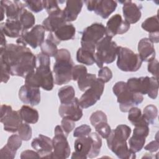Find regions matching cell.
Listing matches in <instances>:
<instances>
[{"instance_id": "cell-1", "label": "cell", "mask_w": 159, "mask_h": 159, "mask_svg": "<svg viewBox=\"0 0 159 159\" xmlns=\"http://www.w3.org/2000/svg\"><path fill=\"white\" fill-rule=\"evenodd\" d=\"M0 50V60L7 66L11 75L25 78L35 71L36 57L26 46L9 43Z\"/></svg>"}, {"instance_id": "cell-2", "label": "cell", "mask_w": 159, "mask_h": 159, "mask_svg": "<svg viewBox=\"0 0 159 159\" xmlns=\"http://www.w3.org/2000/svg\"><path fill=\"white\" fill-rule=\"evenodd\" d=\"M131 134V129L127 125L121 124L111 130L107 139L108 148L120 159H134L136 158L135 153L129 148L127 140Z\"/></svg>"}, {"instance_id": "cell-3", "label": "cell", "mask_w": 159, "mask_h": 159, "mask_svg": "<svg viewBox=\"0 0 159 159\" xmlns=\"http://www.w3.org/2000/svg\"><path fill=\"white\" fill-rule=\"evenodd\" d=\"M55 62L53 67L55 75L54 83L57 85L65 84L72 80V69L74 63L70 52L65 48L59 49L54 57Z\"/></svg>"}, {"instance_id": "cell-4", "label": "cell", "mask_w": 159, "mask_h": 159, "mask_svg": "<svg viewBox=\"0 0 159 159\" xmlns=\"http://www.w3.org/2000/svg\"><path fill=\"white\" fill-rule=\"evenodd\" d=\"M112 91L117 98L120 110L123 112H128L132 107L142 102V94L131 91L124 81L117 82L112 88Z\"/></svg>"}, {"instance_id": "cell-5", "label": "cell", "mask_w": 159, "mask_h": 159, "mask_svg": "<svg viewBox=\"0 0 159 159\" xmlns=\"http://www.w3.org/2000/svg\"><path fill=\"white\" fill-rule=\"evenodd\" d=\"M112 39V37L105 35L96 46L94 60L100 68L104 63L109 64L116 60L119 46Z\"/></svg>"}, {"instance_id": "cell-6", "label": "cell", "mask_w": 159, "mask_h": 159, "mask_svg": "<svg viewBox=\"0 0 159 159\" xmlns=\"http://www.w3.org/2000/svg\"><path fill=\"white\" fill-rule=\"evenodd\" d=\"M127 88L132 92L141 94H148V96L155 99L158 96V83L155 77L131 78L126 82Z\"/></svg>"}, {"instance_id": "cell-7", "label": "cell", "mask_w": 159, "mask_h": 159, "mask_svg": "<svg viewBox=\"0 0 159 159\" xmlns=\"http://www.w3.org/2000/svg\"><path fill=\"white\" fill-rule=\"evenodd\" d=\"M35 74L40 87L46 91H51L54 86V78L50 70V57L40 52L36 57Z\"/></svg>"}, {"instance_id": "cell-8", "label": "cell", "mask_w": 159, "mask_h": 159, "mask_svg": "<svg viewBox=\"0 0 159 159\" xmlns=\"http://www.w3.org/2000/svg\"><path fill=\"white\" fill-rule=\"evenodd\" d=\"M117 56V66L122 71H136L141 67L143 62L139 54L127 47H119Z\"/></svg>"}, {"instance_id": "cell-9", "label": "cell", "mask_w": 159, "mask_h": 159, "mask_svg": "<svg viewBox=\"0 0 159 159\" xmlns=\"http://www.w3.org/2000/svg\"><path fill=\"white\" fill-rule=\"evenodd\" d=\"M106 35V28L101 23H94L84 29L81 39V47L94 53L97 43Z\"/></svg>"}, {"instance_id": "cell-10", "label": "cell", "mask_w": 159, "mask_h": 159, "mask_svg": "<svg viewBox=\"0 0 159 159\" xmlns=\"http://www.w3.org/2000/svg\"><path fill=\"white\" fill-rule=\"evenodd\" d=\"M55 136L52 139L53 152L51 158L65 159L70 154V147L67 141V136L63 132L60 125L55 128Z\"/></svg>"}, {"instance_id": "cell-11", "label": "cell", "mask_w": 159, "mask_h": 159, "mask_svg": "<svg viewBox=\"0 0 159 159\" xmlns=\"http://www.w3.org/2000/svg\"><path fill=\"white\" fill-rule=\"evenodd\" d=\"M0 121L4 125V130L11 133L17 132L22 123L19 111H12L11 106L6 104L1 106Z\"/></svg>"}, {"instance_id": "cell-12", "label": "cell", "mask_w": 159, "mask_h": 159, "mask_svg": "<svg viewBox=\"0 0 159 159\" xmlns=\"http://www.w3.org/2000/svg\"><path fill=\"white\" fill-rule=\"evenodd\" d=\"M104 82L99 78H96L89 88L86 89L79 99L81 108L86 109L100 99L104 89Z\"/></svg>"}, {"instance_id": "cell-13", "label": "cell", "mask_w": 159, "mask_h": 159, "mask_svg": "<svg viewBox=\"0 0 159 159\" xmlns=\"http://www.w3.org/2000/svg\"><path fill=\"white\" fill-rule=\"evenodd\" d=\"M45 32V29L42 25H36L30 31H24L16 43L24 46L29 45L32 48H36L43 42Z\"/></svg>"}, {"instance_id": "cell-14", "label": "cell", "mask_w": 159, "mask_h": 159, "mask_svg": "<svg viewBox=\"0 0 159 159\" xmlns=\"http://www.w3.org/2000/svg\"><path fill=\"white\" fill-rule=\"evenodd\" d=\"M89 11H94L102 19H107L117 7V2L112 0H89L84 1Z\"/></svg>"}, {"instance_id": "cell-15", "label": "cell", "mask_w": 159, "mask_h": 159, "mask_svg": "<svg viewBox=\"0 0 159 159\" xmlns=\"http://www.w3.org/2000/svg\"><path fill=\"white\" fill-rule=\"evenodd\" d=\"M106 28V35L113 37L117 34H123L130 29V24L122 20L120 14H116L112 16L107 22Z\"/></svg>"}, {"instance_id": "cell-16", "label": "cell", "mask_w": 159, "mask_h": 159, "mask_svg": "<svg viewBox=\"0 0 159 159\" xmlns=\"http://www.w3.org/2000/svg\"><path fill=\"white\" fill-rule=\"evenodd\" d=\"M58 113L62 118H68L75 122L78 121L83 116V111L80 105L79 99L75 98L67 104H61L58 109Z\"/></svg>"}, {"instance_id": "cell-17", "label": "cell", "mask_w": 159, "mask_h": 159, "mask_svg": "<svg viewBox=\"0 0 159 159\" xmlns=\"http://www.w3.org/2000/svg\"><path fill=\"white\" fill-rule=\"evenodd\" d=\"M32 147L39 154L40 158H51L53 152L52 140L47 136L40 134L31 142Z\"/></svg>"}, {"instance_id": "cell-18", "label": "cell", "mask_w": 159, "mask_h": 159, "mask_svg": "<svg viewBox=\"0 0 159 159\" xmlns=\"http://www.w3.org/2000/svg\"><path fill=\"white\" fill-rule=\"evenodd\" d=\"M19 98L24 104L32 106L38 105L40 102V91L39 88L24 84L19 90Z\"/></svg>"}, {"instance_id": "cell-19", "label": "cell", "mask_w": 159, "mask_h": 159, "mask_svg": "<svg viewBox=\"0 0 159 159\" xmlns=\"http://www.w3.org/2000/svg\"><path fill=\"white\" fill-rule=\"evenodd\" d=\"M92 138L89 135L78 137L75 141V152L71 155L72 159H86L91 148Z\"/></svg>"}, {"instance_id": "cell-20", "label": "cell", "mask_w": 159, "mask_h": 159, "mask_svg": "<svg viewBox=\"0 0 159 159\" xmlns=\"http://www.w3.org/2000/svg\"><path fill=\"white\" fill-rule=\"evenodd\" d=\"M120 2L123 4L122 12L125 20L129 24L137 22L141 18L142 6L137 5L132 1H124Z\"/></svg>"}, {"instance_id": "cell-21", "label": "cell", "mask_w": 159, "mask_h": 159, "mask_svg": "<svg viewBox=\"0 0 159 159\" xmlns=\"http://www.w3.org/2000/svg\"><path fill=\"white\" fill-rule=\"evenodd\" d=\"M4 10L7 19L19 20V17L25 4L23 1H1L0 2Z\"/></svg>"}, {"instance_id": "cell-22", "label": "cell", "mask_w": 159, "mask_h": 159, "mask_svg": "<svg viewBox=\"0 0 159 159\" xmlns=\"http://www.w3.org/2000/svg\"><path fill=\"white\" fill-rule=\"evenodd\" d=\"M1 32L11 38L20 37L24 32L19 20L7 19L5 22L0 24Z\"/></svg>"}, {"instance_id": "cell-23", "label": "cell", "mask_w": 159, "mask_h": 159, "mask_svg": "<svg viewBox=\"0 0 159 159\" xmlns=\"http://www.w3.org/2000/svg\"><path fill=\"white\" fill-rule=\"evenodd\" d=\"M138 52L143 61H150L155 58V50L153 43L148 39H142L138 43Z\"/></svg>"}, {"instance_id": "cell-24", "label": "cell", "mask_w": 159, "mask_h": 159, "mask_svg": "<svg viewBox=\"0 0 159 159\" xmlns=\"http://www.w3.org/2000/svg\"><path fill=\"white\" fill-rule=\"evenodd\" d=\"M83 5L82 1H67L66 7L63 10V15L66 22H70L75 20L81 11Z\"/></svg>"}, {"instance_id": "cell-25", "label": "cell", "mask_w": 159, "mask_h": 159, "mask_svg": "<svg viewBox=\"0 0 159 159\" xmlns=\"http://www.w3.org/2000/svg\"><path fill=\"white\" fill-rule=\"evenodd\" d=\"M63 15V10L49 15L42 22V25L45 30L50 32H55L58 27L66 23Z\"/></svg>"}, {"instance_id": "cell-26", "label": "cell", "mask_w": 159, "mask_h": 159, "mask_svg": "<svg viewBox=\"0 0 159 159\" xmlns=\"http://www.w3.org/2000/svg\"><path fill=\"white\" fill-rule=\"evenodd\" d=\"M52 33L55 39L61 42V41L73 39L75 36L76 29L72 24L66 22Z\"/></svg>"}, {"instance_id": "cell-27", "label": "cell", "mask_w": 159, "mask_h": 159, "mask_svg": "<svg viewBox=\"0 0 159 159\" xmlns=\"http://www.w3.org/2000/svg\"><path fill=\"white\" fill-rule=\"evenodd\" d=\"M58 43L52 33H49L47 39L40 45L42 53L48 55L50 57H54L58 52Z\"/></svg>"}, {"instance_id": "cell-28", "label": "cell", "mask_w": 159, "mask_h": 159, "mask_svg": "<svg viewBox=\"0 0 159 159\" xmlns=\"http://www.w3.org/2000/svg\"><path fill=\"white\" fill-rule=\"evenodd\" d=\"M20 115L23 121L27 124H35L39 120L38 111L27 105H24L19 110Z\"/></svg>"}, {"instance_id": "cell-29", "label": "cell", "mask_w": 159, "mask_h": 159, "mask_svg": "<svg viewBox=\"0 0 159 159\" xmlns=\"http://www.w3.org/2000/svg\"><path fill=\"white\" fill-rule=\"evenodd\" d=\"M94 52L82 47L78 48L76 52V60L80 63L92 65L95 63Z\"/></svg>"}, {"instance_id": "cell-30", "label": "cell", "mask_w": 159, "mask_h": 159, "mask_svg": "<svg viewBox=\"0 0 159 159\" xmlns=\"http://www.w3.org/2000/svg\"><path fill=\"white\" fill-rule=\"evenodd\" d=\"M58 96L61 104H67L75 98V91L73 86L67 85L58 90Z\"/></svg>"}, {"instance_id": "cell-31", "label": "cell", "mask_w": 159, "mask_h": 159, "mask_svg": "<svg viewBox=\"0 0 159 159\" xmlns=\"http://www.w3.org/2000/svg\"><path fill=\"white\" fill-rule=\"evenodd\" d=\"M19 20L21 23L24 31H27L30 28L32 27L35 22V19L33 14L25 8L21 11L19 17Z\"/></svg>"}, {"instance_id": "cell-32", "label": "cell", "mask_w": 159, "mask_h": 159, "mask_svg": "<svg viewBox=\"0 0 159 159\" xmlns=\"http://www.w3.org/2000/svg\"><path fill=\"white\" fill-rule=\"evenodd\" d=\"M146 137L139 134H133V135L129 140V148L134 153L140 152L145 143Z\"/></svg>"}, {"instance_id": "cell-33", "label": "cell", "mask_w": 159, "mask_h": 159, "mask_svg": "<svg viewBox=\"0 0 159 159\" xmlns=\"http://www.w3.org/2000/svg\"><path fill=\"white\" fill-rule=\"evenodd\" d=\"M89 135L92 138V144L91 150L88 155V157L93 158L96 157L99 154L101 147L102 146V140L100 135L96 132L90 133Z\"/></svg>"}, {"instance_id": "cell-34", "label": "cell", "mask_w": 159, "mask_h": 159, "mask_svg": "<svg viewBox=\"0 0 159 159\" xmlns=\"http://www.w3.org/2000/svg\"><path fill=\"white\" fill-rule=\"evenodd\" d=\"M142 28L149 33L159 32L158 16L155 15L146 19L142 24Z\"/></svg>"}, {"instance_id": "cell-35", "label": "cell", "mask_w": 159, "mask_h": 159, "mask_svg": "<svg viewBox=\"0 0 159 159\" xmlns=\"http://www.w3.org/2000/svg\"><path fill=\"white\" fill-rule=\"evenodd\" d=\"M128 119L133 125L135 126L145 122H147L143 117L140 109L138 107H133L128 111Z\"/></svg>"}, {"instance_id": "cell-36", "label": "cell", "mask_w": 159, "mask_h": 159, "mask_svg": "<svg viewBox=\"0 0 159 159\" xmlns=\"http://www.w3.org/2000/svg\"><path fill=\"white\" fill-rule=\"evenodd\" d=\"M142 115L148 124H153L158 116V109L155 106L149 104L143 109Z\"/></svg>"}, {"instance_id": "cell-37", "label": "cell", "mask_w": 159, "mask_h": 159, "mask_svg": "<svg viewBox=\"0 0 159 159\" xmlns=\"http://www.w3.org/2000/svg\"><path fill=\"white\" fill-rule=\"evenodd\" d=\"M96 79V76L94 74L87 73L85 76L77 81L78 88L81 91H84L87 88H89L91 86V84L93 83Z\"/></svg>"}, {"instance_id": "cell-38", "label": "cell", "mask_w": 159, "mask_h": 159, "mask_svg": "<svg viewBox=\"0 0 159 159\" xmlns=\"http://www.w3.org/2000/svg\"><path fill=\"white\" fill-rule=\"evenodd\" d=\"M18 134L22 140H29L32 135L31 127L27 123H22L18 129Z\"/></svg>"}, {"instance_id": "cell-39", "label": "cell", "mask_w": 159, "mask_h": 159, "mask_svg": "<svg viewBox=\"0 0 159 159\" xmlns=\"http://www.w3.org/2000/svg\"><path fill=\"white\" fill-rule=\"evenodd\" d=\"M89 120L93 127H95L99 123L103 122H107V117L106 114L101 111H96L93 112L90 117Z\"/></svg>"}, {"instance_id": "cell-40", "label": "cell", "mask_w": 159, "mask_h": 159, "mask_svg": "<svg viewBox=\"0 0 159 159\" xmlns=\"http://www.w3.org/2000/svg\"><path fill=\"white\" fill-rule=\"evenodd\" d=\"M96 132L103 139H107L111 132V129L107 122L98 124L94 127Z\"/></svg>"}, {"instance_id": "cell-41", "label": "cell", "mask_w": 159, "mask_h": 159, "mask_svg": "<svg viewBox=\"0 0 159 159\" xmlns=\"http://www.w3.org/2000/svg\"><path fill=\"white\" fill-rule=\"evenodd\" d=\"M87 73V68L84 65H75L72 69V80L73 81H78Z\"/></svg>"}, {"instance_id": "cell-42", "label": "cell", "mask_w": 159, "mask_h": 159, "mask_svg": "<svg viewBox=\"0 0 159 159\" xmlns=\"http://www.w3.org/2000/svg\"><path fill=\"white\" fill-rule=\"evenodd\" d=\"M43 4L44 9H46L48 15L58 12L61 9L58 5V1L52 0H44L43 1Z\"/></svg>"}, {"instance_id": "cell-43", "label": "cell", "mask_w": 159, "mask_h": 159, "mask_svg": "<svg viewBox=\"0 0 159 159\" xmlns=\"http://www.w3.org/2000/svg\"><path fill=\"white\" fill-rule=\"evenodd\" d=\"M23 2L25 7L35 13L39 12L44 9L43 1H25Z\"/></svg>"}, {"instance_id": "cell-44", "label": "cell", "mask_w": 159, "mask_h": 159, "mask_svg": "<svg viewBox=\"0 0 159 159\" xmlns=\"http://www.w3.org/2000/svg\"><path fill=\"white\" fill-rule=\"evenodd\" d=\"M22 139L19 135L14 134L11 135L7 140V145L12 150L17 151L22 145Z\"/></svg>"}, {"instance_id": "cell-45", "label": "cell", "mask_w": 159, "mask_h": 159, "mask_svg": "<svg viewBox=\"0 0 159 159\" xmlns=\"http://www.w3.org/2000/svg\"><path fill=\"white\" fill-rule=\"evenodd\" d=\"M61 127L65 133V134L68 137L69 133L71 132L75 127V121L66 117H63L61 121Z\"/></svg>"}, {"instance_id": "cell-46", "label": "cell", "mask_w": 159, "mask_h": 159, "mask_svg": "<svg viewBox=\"0 0 159 159\" xmlns=\"http://www.w3.org/2000/svg\"><path fill=\"white\" fill-rule=\"evenodd\" d=\"M25 84L34 88H40V84L35 71L28 74L25 78Z\"/></svg>"}, {"instance_id": "cell-47", "label": "cell", "mask_w": 159, "mask_h": 159, "mask_svg": "<svg viewBox=\"0 0 159 159\" xmlns=\"http://www.w3.org/2000/svg\"><path fill=\"white\" fill-rule=\"evenodd\" d=\"M91 132V129L89 125L86 124H83L75 129L73 132V137H81L88 136Z\"/></svg>"}, {"instance_id": "cell-48", "label": "cell", "mask_w": 159, "mask_h": 159, "mask_svg": "<svg viewBox=\"0 0 159 159\" xmlns=\"http://www.w3.org/2000/svg\"><path fill=\"white\" fill-rule=\"evenodd\" d=\"M112 78V73L107 67L104 66L101 68L98 71V78L101 79L104 83H107Z\"/></svg>"}, {"instance_id": "cell-49", "label": "cell", "mask_w": 159, "mask_h": 159, "mask_svg": "<svg viewBox=\"0 0 159 159\" xmlns=\"http://www.w3.org/2000/svg\"><path fill=\"white\" fill-rule=\"evenodd\" d=\"M16 152L11 149L7 145L4 146L0 151V158H7V159H13L14 158Z\"/></svg>"}, {"instance_id": "cell-50", "label": "cell", "mask_w": 159, "mask_h": 159, "mask_svg": "<svg viewBox=\"0 0 159 159\" xmlns=\"http://www.w3.org/2000/svg\"><path fill=\"white\" fill-rule=\"evenodd\" d=\"M158 61L157 59H153L148 61V71L154 76V77L158 78Z\"/></svg>"}, {"instance_id": "cell-51", "label": "cell", "mask_w": 159, "mask_h": 159, "mask_svg": "<svg viewBox=\"0 0 159 159\" xmlns=\"http://www.w3.org/2000/svg\"><path fill=\"white\" fill-rule=\"evenodd\" d=\"M1 81L2 83H7L10 78V73L7 66L1 61Z\"/></svg>"}, {"instance_id": "cell-52", "label": "cell", "mask_w": 159, "mask_h": 159, "mask_svg": "<svg viewBox=\"0 0 159 159\" xmlns=\"http://www.w3.org/2000/svg\"><path fill=\"white\" fill-rule=\"evenodd\" d=\"M21 159L25 158H40V157L36 151H33L30 150H27L23 151L20 154Z\"/></svg>"}, {"instance_id": "cell-53", "label": "cell", "mask_w": 159, "mask_h": 159, "mask_svg": "<svg viewBox=\"0 0 159 159\" xmlns=\"http://www.w3.org/2000/svg\"><path fill=\"white\" fill-rule=\"evenodd\" d=\"M158 148H159V143L158 140H153L144 147L145 150H148L151 153H153L158 151Z\"/></svg>"}, {"instance_id": "cell-54", "label": "cell", "mask_w": 159, "mask_h": 159, "mask_svg": "<svg viewBox=\"0 0 159 159\" xmlns=\"http://www.w3.org/2000/svg\"><path fill=\"white\" fill-rule=\"evenodd\" d=\"M153 43H158L159 42V32L154 33H149L148 38Z\"/></svg>"}, {"instance_id": "cell-55", "label": "cell", "mask_w": 159, "mask_h": 159, "mask_svg": "<svg viewBox=\"0 0 159 159\" xmlns=\"http://www.w3.org/2000/svg\"><path fill=\"white\" fill-rule=\"evenodd\" d=\"M7 45L6 44V38H5V35L1 32V48H4Z\"/></svg>"}, {"instance_id": "cell-56", "label": "cell", "mask_w": 159, "mask_h": 159, "mask_svg": "<svg viewBox=\"0 0 159 159\" xmlns=\"http://www.w3.org/2000/svg\"><path fill=\"white\" fill-rule=\"evenodd\" d=\"M1 21H2L3 19H4V15H5V10L4 9V7L1 6Z\"/></svg>"}]
</instances>
